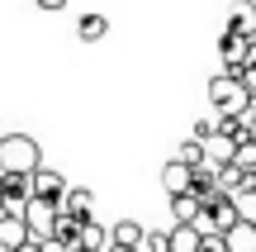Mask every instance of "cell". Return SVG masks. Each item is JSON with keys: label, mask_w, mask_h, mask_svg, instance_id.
Returning a JSON list of instances; mask_svg holds the SVG:
<instances>
[{"label": "cell", "mask_w": 256, "mask_h": 252, "mask_svg": "<svg viewBox=\"0 0 256 252\" xmlns=\"http://www.w3.org/2000/svg\"><path fill=\"white\" fill-rule=\"evenodd\" d=\"M43 167V152L28 133H0V171L5 176H34Z\"/></svg>", "instance_id": "6da1fadb"}, {"label": "cell", "mask_w": 256, "mask_h": 252, "mask_svg": "<svg viewBox=\"0 0 256 252\" xmlns=\"http://www.w3.org/2000/svg\"><path fill=\"white\" fill-rule=\"evenodd\" d=\"M209 100H214V110H218V119H242V114L252 110L242 81H238V76H228V72L209 81Z\"/></svg>", "instance_id": "7a4b0ae2"}, {"label": "cell", "mask_w": 256, "mask_h": 252, "mask_svg": "<svg viewBox=\"0 0 256 252\" xmlns=\"http://www.w3.org/2000/svg\"><path fill=\"white\" fill-rule=\"evenodd\" d=\"M28 195H34V200H48V205H62V195H66V181H62V171H52V167H38L34 176H28Z\"/></svg>", "instance_id": "3957f363"}, {"label": "cell", "mask_w": 256, "mask_h": 252, "mask_svg": "<svg viewBox=\"0 0 256 252\" xmlns=\"http://www.w3.org/2000/svg\"><path fill=\"white\" fill-rule=\"evenodd\" d=\"M62 214H72V219H95V190H86V186H66V195H62Z\"/></svg>", "instance_id": "277c9868"}, {"label": "cell", "mask_w": 256, "mask_h": 252, "mask_svg": "<svg viewBox=\"0 0 256 252\" xmlns=\"http://www.w3.org/2000/svg\"><path fill=\"white\" fill-rule=\"evenodd\" d=\"M228 29L238 38H256V0H232L228 5Z\"/></svg>", "instance_id": "5b68a950"}, {"label": "cell", "mask_w": 256, "mask_h": 252, "mask_svg": "<svg viewBox=\"0 0 256 252\" xmlns=\"http://www.w3.org/2000/svg\"><path fill=\"white\" fill-rule=\"evenodd\" d=\"M142 238H147V228L138 224V219H119V224L110 228V243L124 247V252H142Z\"/></svg>", "instance_id": "8992f818"}, {"label": "cell", "mask_w": 256, "mask_h": 252, "mask_svg": "<svg viewBox=\"0 0 256 252\" xmlns=\"http://www.w3.org/2000/svg\"><path fill=\"white\" fill-rule=\"evenodd\" d=\"M204 214L214 219V233H228V228L238 224V209H232V200H228V195H218V190L204 200Z\"/></svg>", "instance_id": "52a82bcc"}, {"label": "cell", "mask_w": 256, "mask_h": 252, "mask_svg": "<svg viewBox=\"0 0 256 252\" xmlns=\"http://www.w3.org/2000/svg\"><path fill=\"white\" fill-rule=\"evenodd\" d=\"M28 238H34V233H28V224H24V219H10V214H0V247H5V252L24 247Z\"/></svg>", "instance_id": "ba28073f"}, {"label": "cell", "mask_w": 256, "mask_h": 252, "mask_svg": "<svg viewBox=\"0 0 256 252\" xmlns=\"http://www.w3.org/2000/svg\"><path fill=\"white\" fill-rule=\"evenodd\" d=\"M166 243H171V252H200L204 238H200L194 224H171V228H166Z\"/></svg>", "instance_id": "9c48e42d"}, {"label": "cell", "mask_w": 256, "mask_h": 252, "mask_svg": "<svg viewBox=\"0 0 256 252\" xmlns=\"http://www.w3.org/2000/svg\"><path fill=\"white\" fill-rule=\"evenodd\" d=\"M232 152H238V143H232V138H223V133H214V138L204 143V167H228V162H232Z\"/></svg>", "instance_id": "30bf717a"}, {"label": "cell", "mask_w": 256, "mask_h": 252, "mask_svg": "<svg viewBox=\"0 0 256 252\" xmlns=\"http://www.w3.org/2000/svg\"><path fill=\"white\" fill-rule=\"evenodd\" d=\"M200 209H204V200L190 195V190H185V195H171V214H176V224H194V219H200Z\"/></svg>", "instance_id": "8fae6325"}, {"label": "cell", "mask_w": 256, "mask_h": 252, "mask_svg": "<svg viewBox=\"0 0 256 252\" xmlns=\"http://www.w3.org/2000/svg\"><path fill=\"white\" fill-rule=\"evenodd\" d=\"M162 186H166V195H185V190H190V171H185L180 162H166L162 167Z\"/></svg>", "instance_id": "7c38bea8"}, {"label": "cell", "mask_w": 256, "mask_h": 252, "mask_svg": "<svg viewBox=\"0 0 256 252\" xmlns=\"http://www.w3.org/2000/svg\"><path fill=\"white\" fill-rule=\"evenodd\" d=\"M223 243H228V252H256V228L252 224H232L223 233Z\"/></svg>", "instance_id": "4fadbf2b"}, {"label": "cell", "mask_w": 256, "mask_h": 252, "mask_svg": "<svg viewBox=\"0 0 256 252\" xmlns=\"http://www.w3.org/2000/svg\"><path fill=\"white\" fill-rule=\"evenodd\" d=\"M76 34H81L86 43H100V38L110 34V19H104V15H81V24H76Z\"/></svg>", "instance_id": "5bb4252c"}, {"label": "cell", "mask_w": 256, "mask_h": 252, "mask_svg": "<svg viewBox=\"0 0 256 252\" xmlns=\"http://www.w3.org/2000/svg\"><path fill=\"white\" fill-rule=\"evenodd\" d=\"M232 209H238V224H252V228H256V190H252V186L232 195Z\"/></svg>", "instance_id": "9a60e30c"}, {"label": "cell", "mask_w": 256, "mask_h": 252, "mask_svg": "<svg viewBox=\"0 0 256 252\" xmlns=\"http://www.w3.org/2000/svg\"><path fill=\"white\" fill-rule=\"evenodd\" d=\"M171 162H180L185 171H194V167H204V148H200L194 138H185L180 148H176V157H171Z\"/></svg>", "instance_id": "2e32d148"}, {"label": "cell", "mask_w": 256, "mask_h": 252, "mask_svg": "<svg viewBox=\"0 0 256 252\" xmlns=\"http://www.w3.org/2000/svg\"><path fill=\"white\" fill-rule=\"evenodd\" d=\"M232 167H238L242 176H256V143H238V152H232Z\"/></svg>", "instance_id": "e0dca14e"}, {"label": "cell", "mask_w": 256, "mask_h": 252, "mask_svg": "<svg viewBox=\"0 0 256 252\" xmlns=\"http://www.w3.org/2000/svg\"><path fill=\"white\" fill-rule=\"evenodd\" d=\"M214 133H218V129H214V119H200V124H194V133H190V138H194V143L204 148V143H209Z\"/></svg>", "instance_id": "ac0fdd59"}, {"label": "cell", "mask_w": 256, "mask_h": 252, "mask_svg": "<svg viewBox=\"0 0 256 252\" xmlns=\"http://www.w3.org/2000/svg\"><path fill=\"white\" fill-rule=\"evenodd\" d=\"M142 252H171L166 233H147V238H142Z\"/></svg>", "instance_id": "d6986e66"}, {"label": "cell", "mask_w": 256, "mask_h": 252, "mask_svg": "<svg viewBox=\"0 0 256 252\" xmlns=\"http://www.w3.org/2000/svg\"><path fill=\"white\" fill-rule=\"evenodd\" d=\"M238 81H242V91H247V100H256V67H247Z\"/></svg>", "instance_id": "ffe728a7"}, {"label": "cell", "mask_w": 256, "mask_h": 252, "mask_svg": "<svg viewBox=\"0 0 256 252\" xmlns=\"http://www.w3.org/2000/svg\"><path fill=\"white\" fill-rule=\"evenodd\" d=\"M200 252H228V243H223V233H209V238L200 243Z\"/></svg>", "instance_id": "44dd1931"}, {"label": "cell", "mask_w": 256, "mask_h": 252, "mask_svg": "<svg viewBox=\"0 0 256 252\" xmlns=\"http://www.w3.org/2000/svg\"><path fill=\"white\" fill-rule=\"evenodd\" d=\"M14 252H43V243H38V238H28L24 247H14Z\"/></svg>", "instance_id": "7402d4cb"}, {"label": "cell", "mask_w": 256, "mask_h": 252, "mask_svg": "<svg viewBox=\"0 0 256 252\" xmlns=\"http://www.w3.org/2000/svg\"><path fill=\"white\" fill-rule=\"evenodd\" d=\"M247 143H256V114H247Z\"/></svg>", "instance_id": "603a6c76"}, {"label": "cell", "mask_w": 256, "mask_h": 252, "mask_svg": "<svg viewBox=\"0 0 256 252\" xmlns=\"http://www.w3.org/2000/svg\"><path fill=\"white\" fill-rule=\"evenodd\" d=\"M66 0H38V10H62Z\"/></svg>", "instance_id": "cb8c5ba5"}, {"label": "cell", "mask_w": 256, "mask_h": 252, "mask_svg": "<svg viewBox=\"0 0 256 252\" xmlns=\"http://www.w3.org/2000/svg\"><path fill=\"white\" fill-rule=\"evenodd\" d=\"M0 200H5V176H0Z\"/></svg>", "instance_id": "d4e9b609"}, {"label": "cell", "mask_w": 256, "mask_h": 252, "mask_svg": "<svg viewBox=\"0 0 256 252\" xmlns=\"http://www.w3.org/2000/svg\"><path fill=\"white\" fill-rule=\"evenodd\" d=\"M252 190H256V176H252Z\"/></svg>", "instance_id": "484cf974"}, {"label": "cell", "mask_w": 256, "mask_h": 252, "mask_svg": "<svg viewBox=\"0 0 256 252\" xmlns=\"http://www.w3.org/2000/svg\"><path fill=\"white\" fill-rule=\"evenodd\" d=\"M114 252H124V247H114Z\"/></svg>", "instance_id": "4316f807"}, {"label": "cell", "mask_w": 256, "mask_h": 252, "mask_svg": "<svg viewBox=\"0 0 256 252\" xmlns=\"http://www.w3.org/2000/svg\"><path fill=\"white\" fill-rule=\"evenodd\" d=\"M0 176H5V171H0Z\"/></svg>", "instance_id": "83f0119b"}]
</instances>
